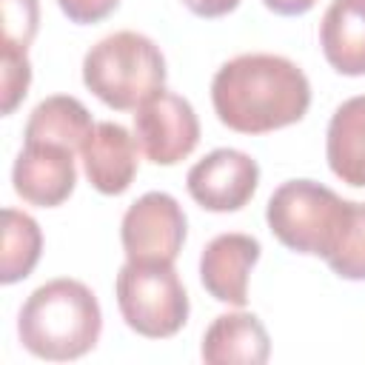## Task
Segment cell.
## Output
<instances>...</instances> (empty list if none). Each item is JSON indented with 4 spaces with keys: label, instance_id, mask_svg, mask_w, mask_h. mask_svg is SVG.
I'll use <instances>...</instances> for the list:
<instances>
[{
    "label": "cell",
    "instance_id": "7",
    "mask_svg": "<svg viewBox=\"0 0 365 365\" xmlns=\"http://www.w3.org/2000/svg\"><path fill=\"white\" fill-rule=\"evenodd\" d=\"M134 140L154 165H177L197 148L200 120L185 97L163 88L137 108Z\"/></svg>",
    "mask_w": 365,
    "mask_h": 365
},
{
    "label": "cell",
    "instance_id": "1",
    "mask_svg": "<svg viewBox=\"0 0 365 365\" xmlns=\"http://www.w3.org/2000/svg\"><path fill=\"white\" fill-rule=\"evenodd\" d=\"M211 103L222 125L240 134H268L294 125L311 106L308 77L279 54H240L211 80Z\"/></svg>",
    "mask_w": 365,
    "mask_h": 365
},
{
    "label": "cell",
    "instance_id": "23",
    "mask_svg": "<svg viewBox=\"0 0 365 365\" xmlns=\"http://www.w3.org/2000/svg\"><path fill=\"white\" fill-rule=\"evenodd\" d=\"M354 3H359V6H365V0H354Z\"/></svg>",
    "mask_w": 365,
    "mask_h": 365
},
{
    "label": "cell",
    "instance_id": "22",
    "mask_svg": "<svg viewBox=\"0 0 365 365\" xmlns=\"http://www.w3.org/2000/svg\"><path fill=\"white\" fill-rule=\"evenodd\" d=\"M274 14H282V17H297V14H305L317 6V0H262Z\"/></svg>",
    "mask_w": 365,
    "mask_h": 365
},
{
    "label": "cell",
    "instance_id": "17",
    "mask_svg": "<svg viewBox=\"0 0 365 365\" xmlns=\"http://www.w3.org/2000/svg\"><path fill=\"white\" fill-rule=\"evenodd\" d=\"M325 262L342 279H365V202L348 200V211L331 251L325 254Z\"/></svg>",
    "mask_w": 365,
    "mask_h": 365
},
{
    "label": "cell",
    "instance_id": "10",
    "mask_svg": "<svg viewBox=\"0 0 365 365\" xmlns=\"http://www.w3.org/2000/svg\"><path fill=\"white\" fill-rule=\"evenodd\" d=\"M259 240L248 234H220L214 237L200 257V282L202 288L225 305L242 308L248 302V274L259 259Z\"/></svg>",
    "mask_w": 365,
    "mask_h": 365
},
{
    "label": "cell",
    "instance_id": "2",
    "mask_svg": "<svg viewBox=\"0 0 365 365\" xmlns=\"http://www.w3.org/2000/svg\"><path fill=\"white\" fill-rule=\"evenodd\" d=\"M103 331L94 291L77 279H51L29 294L17 317V334L29 354L66 362L88 354Z\"/></svg>",
    "mask_w": 365,
    "mask_h": 365
},
{
    "label": "cell",
    "instance_id": "12",
    "mask_svg": "<svg viewBox=\"0 0 365 365\" xmlns=\"http://www.w3.org/2000/svg\"><path fill=\"white\" fill-rule=\"evenodd\" d=\"M202 359L208 365H262L271 356V339L257 314H220L202 336Z\"/></svg>",
    "mask_w": 365,
    "mask_h": 365
},
{
    "label": "cell",
    "instance_id": "8",
    "mask_svg": "<svg viewBox=\"0 0 365 365\" xmlns=\"http://www.w3.org/2000/svg\"><path fill=\"white\" fill-rule=\"evenodd\" d=\"M259 182V165L237 148H217L191 165L185 185L191 200L205 211H240L248 205Z\"/></svg>",
    "mask_w": 365,
    "mask_h": 365
},
{
    "label": "cell",
    "instance_id": "19",
    "mask_svg": "<svg viewBox=\"0 0 365 365\" xmlns=\"http://www.w3.org/2000/svg\"><path fill=\"white\" fill-rule=\"evenodd\" d=\"M0 66H3V114H11L20 100L29 94L31 83V63L23 48L0 46Z\"/></svg>",
    "mask_w": 365,
    "mask_h": 365
},
{
    "label": "cell",
    "instance_id": "4",
    "mask_svg": "<svg viewBox=\"0 0 365 365\" xmlns=\"http://www.w3.org/2000/svg\"><path fill=\"white\" fill-rule=\"evenodd\" d=\"M348 200L314 180H288L282 182L265 208L271 234L297 254L322 257L331 251Z\"/></svg>",
    "mask_w": 365,
    "mask_h": 365
},
{
    "label": "cell",
    "instance_id": "6",
    "mask_svg": "<svg viewBox=\"0 0 365 365\" xmlns=\"http://www.w3.org/2000/svg\"><path fill=\"white\" fill-rule=\"evenodd\" d=\"M120 240L128 262L174 265L185 242V214L171 194L148 191L128 205Z\"/></svg>",
    "mask_w": 365,
    "mask_h": 365
},
{
    "label": "cell",
    "instance_id": "15",
    "mask_svg": "<svg viewBox=\"0 0 365 365\" xmlns=\"http://www.w3.org/2000/svg\"><path fill=\"white\" fill-rule=\"evenodd\" d=\"M91 128V114L77 97L54 94L34 106L23 137L26 143H54L68 151H80Z\"/></svg>",
    "mask_w": 365,
    "mask_h": 365
},
{
    "label": "cell",
    "instance_id": "18",
    "mask_svg": "<svg viewBox=\"0 0 365 365\" xmlns=\"http://www.w3.org/2000/svg\"><path fill=\"white\" fill-rule=\"evenodd\" d=\"M3 9V37L0 46L11 48H29V43L37 34L40 23V6L37 0H0Z\"/></svg>",
    "mask_w": 365,
    "mask_h": 365
},
{
    "label": "cell",
    "instance_id": "3",
    "mask_svg": "<svg viewBox=\"0 0 365 365\" xmlns=\"http://www.w3.org/2000/svg\"><path fill=\"white\" fill-rule=\"evenodd\" d=\"M86 88L117 111H137L165 86L160 46L137 31H114L88 48L83 60Z\"/></svg>",
    "mask_w": 365,
    "mask_h": 365
},
{
    "label": "cell",
    "instance_id": "20",
    "mask_svg": "<svg viewBox=\"0 0 365 365\" xmlns=\"http://www.w3.org/2000/svg\"><path fill=\"white\" fill-rule=\"evenodd\" d=\"M63 14L71 23H100L103 17H108L120 0H57Z\"/></svg>",
    "mask_w": 365,
    "mask_h": 365
},
{
    "label": "cell",
    "instance_id": "5",
    "mask_svg": "<svg viewBox=\"0 0 365 365\" xmlns=\"http://www.w3.org/2000/svg\"><path fill=\"white\" fill-rule=\"evenodd\" d=\"M114 291L125 325L140 336L168 339L188 319V294L174 265L125 262Z\"/></svg>",
    "mask_w": 365,
    "mask_h": 365
},
{
    "label": "cell",
    "instance_id": "14",
    "mask_svg": "<svg viewBox=\"0 0 365 365\" xmlns=\"http://www.w3.org/2000/svg\"><path fill=\"white\" fill-rule=\"evenodd\" d=\"M325 157L342 182L365 188V94L345 100L334 111L325 137Z\"/></svg>",
    "mask_w": 365,
    "mask_h": 365
},
{
    "label": "cell",
    "instance_id": "11",
    "mask_svg": "<svg viewBox=\"0 0 365 365\" xmlns=\"http://www.w3.org/2000/svg\"><path fill=\"white\" fill-rule=\"evenodd\" d=\"M80 154L86 177L100 194L117 197L137 177V140L120 123H97Z\"/></svg>",
    "mask_w": 365,
    "mask_h": 365
},
{
    "label": "cell",
    "instance_id": "16",
    "mask_svg": "<svg viewBox=\"0 0 365 365\" xmlns=\"http://www.w3.org/2000/svg\"><path fill=\"white\" fill-rule=\"evenodd\" d=\"M43 251V231L34 217L6 208L3 211V259H0V282L14 285L26 279Z\"/></svg>",
    "mask_w": 365,
    "mask_h": 365
},
{
    "label": "cell",
    "instance_id": "9",
    "mask_svg": "<svg viewBox=\"0 0 365 365\" xmlns=\"http://www.w3.org/2000/svg\"><path fill=\"white\" fill-rule=\"evenodd\" d=\"M11 182L17 197H23L31 205H63L77 182L74 151L54 143H26L14 160Z\"/></svg>",
    "mask_w": 365,
    "mask_h": 365
},
{
    "label": "cell",
    "instance_id": "13",
    "mask_svg": "<svg viewBox=\"0 0 365 365\" xmlns=\"http://www.w3.org/2000/svg\"><path fill=\"white\" fill-rule=\"evenodd\" d=\"M319 46L334 71L345 77L365 74V6L334 0L319 23Z\"/></svg>",
    "mask_w": 365,
    "mask_h": 365
},
{
    "label": "cell",
    "instance_id": "21",
    "mask_svg": "<svg viewBox=\"0 0 365 365\" xmlns=\"http://www.w3.org/2000/svg\"><path fill=\"white\" fill-rule=\"evenodd\" d=\"M182 3L197 17H222L240 6V0H182Z\"/></svg>",
    "mask_w": 365,
    "mask_h": 365
}]
</instances>
